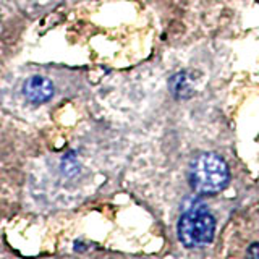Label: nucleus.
<instances>
[{"label":"nucleus","mask_w":259,"mask_h":259,"mask_svg":"<svg viewBox=\"0 0 259 259\" xmlns=\"http://www.w3.org/2000/svg\"><path fill=\"white\" fill-rule=\"evenodd\" d=\"M24 97L34 104H42L54 96V84L46 76H32L23 88Z\"/></svg>","instance_id":"obj_4"},{"label":"nucleus","mask_w":259,"mask_h":259,"mask_svg":"<svg viewBox=\"0 0 259 259\" xmlns=\"http://www.w3.org/2000/svg\"><path fill=\"white\" fill-rule=\"evenodd\" d=\"M215 221L204 207L186 210L178 222V237L186 248H201L214 240Z\"/></svg>","instance_id":"obj_3"},{"label":"nucleus","mask_w":259,"mask_h":259,"mask_svg":"<svg viewBox=\"0 0 259 259\" xmlns=\"http://www.w3.org/2000/svg\"><path fill=\"white\" fill-rule=\"evenodd\" d=\"M215 259H259V204L232 217L225 225Z\"/></svg>","instance_id":"obj_1"},{"label":"nucleus","mask_w":259,"mask_h":259,"mask_svg":"<svg viewBox=\"0 0 259 259\" xmlns=\"http://www.w3.org/2000/svg\"><path fill=\"white\" fill-rule=\"evenodd\" d=\"M229 167L222 157L212 152L201 154L193 160L190 168V183L201 194H215L229 183Z\"/></svg>","instance_id":"obj_2"}]
</instances>
